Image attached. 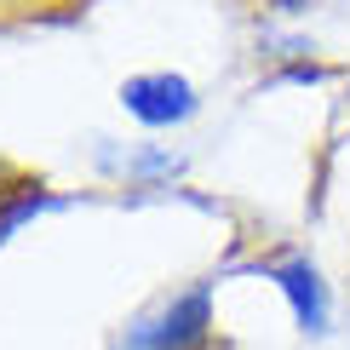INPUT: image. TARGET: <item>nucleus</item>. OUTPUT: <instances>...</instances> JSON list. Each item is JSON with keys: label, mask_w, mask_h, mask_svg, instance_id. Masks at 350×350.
I'll list each match as a JSON object with an SVG mask.
<instances>
[{"label": "nucleus", "mask_w": 350, "mask_h": 350, "mask_svg": "<svg viewBox=\"0 0 350 350\" xmlns=\"http://www.w3.org/2000/svg\"><path fill=\"white\" fill-rule=\"evenodd\" d=\"M213 333V287H189V293L167 299L155 316H144L138 327H126L121 350H207Z\"/></svg>", "instance_id": "f257e3e1"}, {"label": "nucleus", "mask_w": 350, "mask_h": 350, "mask_svg": "<svg viewBox=\"0 0 350 350\" xmlns=\"http://www.w3.org/2000/svg\"><path fill=\"white\" fill-rule=\"evenodd\" d=\"M270 282L287 293V304H293L304 333L327 327V282H322V270H316L310 258H282V265H270Z\"/></svg>", "instance_id": "7ed1b4c3"}, {"label": "nucleus", "mask_w": 350, "mask_h": 350, "mask_svg": "<svg viewBox=\"0 0 350 350\" xmlns=\"http://www.w3.org/2000/svg\"><path fill=\"white\" fill-rule=\"evenodd\" d=\"M121 104H126V115L133 121H144V126H178V121H189L196 115V86H189L184 75H172V69H155V75H133L121 86Z\"/></svg>", "instance_id": "f03ea898"}]
</instances>
